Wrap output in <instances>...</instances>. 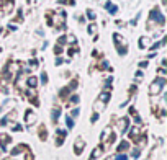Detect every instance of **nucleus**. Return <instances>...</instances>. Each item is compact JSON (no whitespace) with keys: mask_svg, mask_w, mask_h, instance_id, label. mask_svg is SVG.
<instances>
[{"mask_svg":"<svg viewBox=\"0 0 167 160\" xmlns=\"http://www.w3.org/2000/svg\"><path fill=\"white\" fill-rule=\"evenodd\" d=\"M164 83H166V80H164V79L154 80V82H152V87H151V93H157V92L164 87Z\"/></svg>","mask_w":167,"mask_h":160,"instance_id":"1","label":"nucleus"},{"mask_svg":"<svg viewBox=\"0 0 167 160\" xmlns=\"http://www.w3.org/2000/svg\"><path fill=\"white\" fill-rule=\"evenodd\" d=\"M154 18H156L157 23H161V25L164 23V16L161 15V12L157 10V8H156V10H152V12H151V20H154Z\"/></svg>","mask_w":167,"mask_h":160,"instance_id":"2","label":"nucleus"},{"mask_svg":"<svg viewBox=\"0 0 167 160\" xmlns=\"http://www.w3.org/2000/svg\"><path fill=\"white\" fill-rule=\"evenodd\" d=\"M113 39L121 41V36H120V35H115V36H113ZM123 46H125V44H120V46H118V52H120V54H125V52H126V49H125Z\"/></svg>","mask_w":167,"mask_h":160,"instance_id":"3","label":"nucleus"},{"mask_svg":"<svg viewBox=\"0 0 167 160\" xmlns=\"http://www.w3.org/2000/svg\"><path fill=\"white\" fill-rule=\"evenodd\" d=\"M36 83H38V80H36L35 77H30V79H28V85L30 87H36Z\"/></svg>","mask_w":167,"mask_h":160,"instance_id":"4","label":"nucleus"},{"mask_svg":"<svg viewBox=\"0 0 167 160\" xmlns=\"http://www.w3.org/2000/svg\"><path fill=\"white\" fill-rule=\"evenodd\" d=\"M106 10H110L111 13H117V7H115V8H113V5H111L110 2H106Z\"/></svg>","mask_w":167,"mask_h":160,"instance_id":"5","label":"nucleus"},{"mask_svg":"<svg viewBox=\"0 0 167 160\" xmlns=\"http://www.w3.org/2000/svg\"><path fill=\"white\" fill-rule=\"evenodd\" d=\"M95 30H97V26L92 25V26H90V31H92V33H95Z\"/></svg>","mask_w":167,"mask_h":160,"instance_id":"6","label":"nucleus"},{"mask_svg":"<svg viewBox=\"0 0 167 160\" xmlns=\"http://www.w3.org/2000/svg\"><path fill=\"white\" fill-rule=\"evenodd\" d=\"M41 80H43V82H46V80H48V77H46V74H43V75H41Z\"/></svg>","mask_w":167,"mask_h":160,"instance_id":"7","label":"nucleus"}]
</instances>
